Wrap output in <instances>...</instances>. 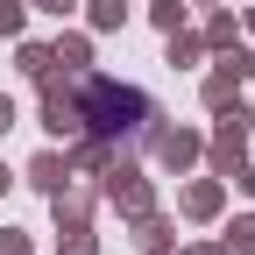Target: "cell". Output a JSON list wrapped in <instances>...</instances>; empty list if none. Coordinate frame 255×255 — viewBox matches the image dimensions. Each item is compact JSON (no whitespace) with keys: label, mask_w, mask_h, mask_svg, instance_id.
I'll use <instances>...</instances> for the list:
<instances>
[{"label":"cell","mask_w":255,"mask_h":255,"mask_svg":"<svg viewBox=\"0 0 255 255\" xmlns=\"http://www.w3.org/2000/svg\"><path fill=\"white\" fill-rule=\"evenodd\" d=\"M28 7H43V14H57V21H64V14H78V0H28Z\"/></svg>","instance_id":"cell-17"},{"label":"cell","mask_w":255,"mask_h":255,"mask_svg":"<svg viewBox=\"0 0 255 255\" xmlns=\"http://www.w3.org/2000/svg\"><path fill=\"white\" fill-rule=\"evenodd\" d=\"M14 121H21V114H14V100H7V92H0V142L14 135Z\"/></svg>","instance_id":"cell-16"},{"label":"cell","mask_w":255,"mask_h":255,"mask_svg":"<svg viewBox=\"0 0 255 255\" xmlns=\"http://www.w3.org/2000/svg\"><path fill=\"white\" fill-rule=\"evenodd\" d=\"M241 28H248V36H255V7H248V14H241Z\"/></svg>","instance_id":"cell-22"},{"label":"cell","mask_w":255,"mask_h":255,"mask_svg":"<svg viewBox=\"0 0 255 255\" xmlns=\"http://www.w3.org/2000/svg\"><path fill=\"white\" fill-rule=\"evenodd\" d=\"M227 184H241V191H248V199H255V163H241V170H234Z\"/></svg>","instance_id":"cell-18"},{"label":"cell","mask_w":255,"mask_h":255,"mask_svg":"<svg viewBox=\"0 0 255 255\" xmlns=\"http://www.w3.org/2000/svg\"><path fill=\"white\" fill-rule=\"evenodd\" d=\"M128 227H135V248L142 255H156V248H177V227L163 213H142V220H128Z\"/></svg>","instance_id":"cell-7"},{"label":"cell","mask_w":255,"mask_h":255,"mask_svg":"<svg viewBox=\"0 0 255 255\" xmlns=\"http://www.w3.org/2000/svg\"><path fill=\"white\" fill-rule=\"evenodd\" d=\"M149 21H156V36H170L191 21V0H149Z\"/></svg>","instance_id":"cell-12"},{"label":"cell","mask_w":255,"mask_h":255,"mask_svg":"<svg viewBox=\"0 0 255 255\" xmlns=\"http://www.w3.org/2000/svg\"><path fill=\"white\" fill-rule=\"evenodd\" d=\"M142 149H149V163H156V170L184 177V170H191V163L206 156V135H199V128H177V121H156Z\"/></svg>","instance_id":"cell-2"},{"label":"cell","mask_w":255,"mask_h":255,"mask_svg":"<svg viewBox=\"0 0 255 255\" xmlns=\"http://www.w3.org/2000/svg\"><path fill=\"white\" fill-rule=\"evenodd\" d=\"M14 71L36 85V78H50L57 71V57H50V43H14Z\"/></svg>","instance_id":"cell-11"},{"label":"cell","mask_w":255,"mask_h":255,"mask_svg":"<svg viewBox=\"0 0 255 255\" xmlns=\"http://www.w3.org/2000/svg\"><path fill=\"white\" fill-rule=\"evenodd\" d=\"M241 85H248V78H241V50H220V64L199 78V107H206V114L234 107V100H241Z\"/></svg>","instance_id":"cell-3"},{"label":"cell","mask_w":255,"mask_h":255,"mask_svg":"<svg viewBox=\"0 0 255 255\" xmlns=\"http://www.w3.org/2000/svg\"><path fill=\"white\" fill-rule=\"evenodd\" d=\"M0 255H36V241H28L21 227H0Z\"/></svg>","instance_id":"cell-15"},{"label":"cell","mask_w":255,"mask_h":255,"mask_svg":"<svg viewBox=\"0 0 255 255\" xmlns=\"http://www.w3.org/2000/svg\"><path fill=\"white\" fill-rule=\"evenodd\" d=\"M7 184H14V177H7V163H0V199H7Z\"/></svg>","instance_id":"cell-21"},{"label":"cell","mask_w":255,"mask_h":255,"mask_svg":"<svg viewBox=\"0 0 255 255\" xmlns=\"http://www.w3.org/2000/svg\"><path fill=\"white\" fill-rule=\"evenodd\" d=\"M85 21H92V36H114V28H128V0H78Z\"/></svg>","instance_id":"cell-10"},{"label":"cell","mask_w":255,"mask_h":255,"mask_svg":"<svg viewBox=\"0 0 255 255\" xmlns=\"http://www.w3.org/2000/svg\"><path fill=\"white\" fill-rule=\"evenodd\" d=\"M21 177H28V184H36L43 199H50V191H64V184H71V163H64V149H43V156H36V163H28Z\"/></svg>","instance_id":"cell-5"},{"label":"cell","mask_w":255,"mask_h":255,"mask_svg":"<svg viewBox=\"0 0 255 255\" xmlns=\"http://www.w3.org/2000/svg\"><path fill=\"white\" fill-rule=\"evenodd\" d=\"M241 78H248V85H255V50H241Z\"/></svg>","instance_id":"cell-20"},{"label":"cell","mask_w":255,"mask_h":255,"mask_svg":"<svg viewBox=\"0 0 255 255\" xmlns=\"http://www.w3.org/2000/svg\"><path fill=\"white\" fill-rule=\"evenodd\" d=\"M184 255H227V241H199V248H184Z\"/></svg>","instance_id":"cell-19"},{"label":"cell","mask_w":255,"mask_h":255,"mask_svg":"<svg viewBox=\"0 0 255 255\" xmlns=\"http://www.w3.org/2000/svg\"><path fill=\"white\" fill-rule=\"evenodd\" d=\"M220 241H227V255H255V213H234Z\"/></svg>","instance_id":"cell-13"},{"label":"cell","mask_w":255,"mask_h":255,"mask_svg":"<svg viewBox=\"0 0 255 255\" xmlns=\"http://www.w3.org/2000/svg\"><path fill=\"white\" fill-rule=\"evenodd\" d=\"M177 213L184 220H199V227H206V220H220V213H227V177H191L184 191H177Z\"/></svg>","instance_id":"cell-4"},{"label":"cell","mask_w":255,"mask_h":255,"mask_svg":"<svg viewBox=\"0 0 255 255\" xmlns=\"http://www.w3.org/2000/svg\"><path fill=\"white\" fill-rule=\"evenodd\" d=\"M199 57H206V36H199V28H170V36H163V64H177V71H191Z\"/></svg>","instance_id":"cell-8"},{"label":"cell","mask_w":255,"mask_h":255,"mask_svg":"<svg viewBox=\"0 0 255 255\" xmlns=\"http://www.w3.org/2000/svg\"><path fill=\"white\" fill-rule=\"evenodd\" d=\"M191 7H213V0H191Z\"/></svg>","instance_id":"cell-23"},{"label":"cell","mask_w":255,"mask_h":255,"mask_svg":"<svg viewBox=\"0 0 255 255\" xmlns=\"http://www.w3.org/2000/svg\"><path fill=\"white\" fill-rule=\"evenodd\" d=\"M50 57L64 64V71H92V36L85 28H64V36L50 43Z\"/></svg>","instance_id":"cell-6"},{"label":"cell","mask_w":255,"mask_h":255,"mask_svg":"<svg viewBox=\"0 0 255 255\" xmlns=\"http://www.w3.org/2000/svg\"><path fill=\"white\" fill-rule=\"evenodd\" d=\"M78 114H85V135H100V142H114V149H128V156H142L149 128L163 121L142 85L107 78V71H78Z\"/></svg>","instance_id":"cell-1"},{"label":"cell","mask_w":255,"mask_h":255,"mask_svg":"<svg viewBox=\"0 0 255 255\" xmlns=\"http://www.w3.org/2000/svg\"><path fill=\"white\" fill-rule=\"evenodd\" d=\"M199 36H206V50H213V57H220V50H241V21H234L227 7H213V14H206V28H199Z\"/></svg>","instance_id":"cell-9"},{"label":"cell","mask_w":255,"mask_h":255,"mask_svg":"<svg viewBox=\"0 0 255 255\" xmlns=\"http://www.w3.org/2000/svg\"><path fill=\"white\" fill-rule=\"evenodd\" d=\"M57 255H100L92 227H57Z\"/></svg>","instance_id":"cell-14"}]
</instances>
